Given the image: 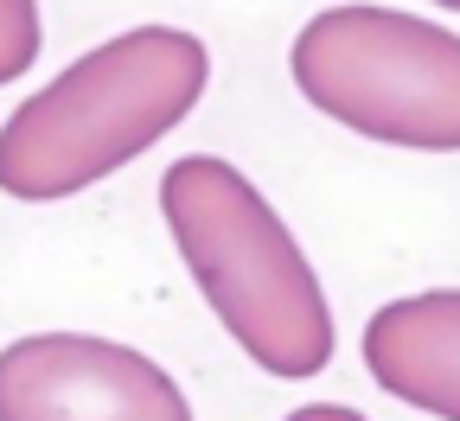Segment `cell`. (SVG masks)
Instances as JSON below:
<instances>
[{
    "label": "cell",
    "mask_w": 460,
    "mask_h": 421,
    "mask_svg": "<svg viewBox=\"0 0 460 421\" xmlns=\"http://www.w3.org/2000/svg\"><path fill=\"white\" fill-rule=\"evenodd\" d=\"M211 90V51L186 26H128L0 122V192L58 205L154 153Z\"/></svg>",
    "instance_id": "cell-1"
},
{
    "label": "cell",
    "mask_w": 460,
    "mask_h": 421,
    "mask_svg": "<svg viewBox=\"0 0 460 421\" xmlns=\"http://www.w3.org/2000/svg\"><path fill=\"white\" fill-rule=\"evenodd\" d=\"M160 217L192 287L256 371L301 383L332 364V307L262 186L217 153H186L160 172Z\"/></svg>",
    "instance_id": "cell-2"
},
{
    "label": "cell",
    "mask_w": 460,
    "mask_h": 421,
    "mask_svg": "<svg viewBox=\"0 0 460 421\" xmlns=\"http://www.w3.org/2000/svg\"><path fill=\"white\" fill-rule=\"evenodd\" d=\"M288 77L345 135L402 153H460V32L441 20L371 0L320 7L288 45Z\"/></svg>",
    "instance_id": "cell-3"
},
{
    "label": "cell",
    "mask_w": 460,
    "mask_h": 421,
    "mask_svg": "<svg viewBox=\"0 0 460 421\" xmlns=\"http://www.w3.org/2000/svg\"><path fill=\"white\" fill-rule=\"evenodd\" d=\"M0 421H192V402L122 338L26 332L0 351Z\"/></svg>",
    "instance_id": "cell-4"
},
{
    "label": "cell",
    "mask_w": 460,
    "mask_h": 421,
    "mask_svg": "<svg viewBox=\"0 0 460 421\" xmlns=\"http://www.w3.org/2000/svg\"><path fill=\"white\" fill-rule=\"evenodd\" d=\"M365 371L402 408L460 421V287L402 294L365 320Z\"/></svg>",
    "instance_id": "cell-5"
},
{
    "label": "cell",
    "mask_w": 460,
    "mask_h": 421,
    "mask_svg": "<svg viewBox=\"0 0 460 421\" xmlns=\"http://www.w3.org/2000/svg\"><path fill=\"white\" fill-rule=\"evenodd\" d=\"M45 51V13L39 0H0V90L20 83Z\"/></svg>",
    "instance_id": "cell-6"
},
{
    "label": "cell",
    "mask_w": 460,
    "mask_h": 421,
    "mask_svg": "<svg viewBox=\"0 0 460 421\" xmlns=\"http://www.w3.org/2000/svg\"><path fill=\"white\" fill-rule=\"evenodd\" d=\"M281 421H365V408H352V402H307V408L281 415Z\"/></svg>",
    "instance_id": "cell-7"
},
{
    "label": "cell",
    "mask_w": 460,
    "mask_h": 421,
    "mask_svg": "<svg viewBox=\"0 0 460 421\" xmlns=\"http://www.w3.org/2000/svg\"><path fill=\"white\" fill-rule=\"evenodd\" d=\"M435 7H447V13H460V0H435Z\"/></svg>",
    "instance_id": "cell-8"
}]
</instances>
